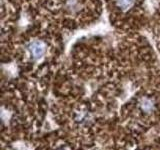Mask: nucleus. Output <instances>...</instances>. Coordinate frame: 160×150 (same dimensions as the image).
<instances>
[{
    "instance_id": "1",
    "label": "nucleus",
    "mask_w": 160,
    "mask_h": 150,
    "mask_svg": "<svg viewBox=\"0 0 160 150\" xmlns=\"http://www.w3.org/2000/svg\"><path fill=\"white\" fill-rule=\"evenodd\" d=\"M28 49H29L30 54H31V56L34 59H39L40 57L43 56L45 52H46V45L44 44L43 41L34 40V41L30 42Z\"/></svg>"
},
{
    "instance_id": "2",
    "label": "nucleus",
    "mask_w": 160,
    "mask_h": 150,
    "mask_svg": "<svg viewBox=\"0 0 160 150\" xmlns=\"http://www.w3.org/2000/svg\"><path fill=\"white\" fill-rule=\"evenodd\" d=\"M139 107L145 113H151L155 108V104L151 98L143 97L139 102Z\"/></svg>"
},
{
    "instance_id": "3",
    "label": "nucleus",
    "mask_w": 160,
    "mask_h": 150,
    "mask_svg": "<svg viewBox=\"0 0 160 150\" xmlns=\"http://www.w3.org/2000/svg\"><path fill=\"white\" fill-rule=\"evenodd\" d=\"M115 3H116V6L120 10L126 11V10L130 9L133 6L135 0H115Z\"/></svg>"
}]
</instances>
